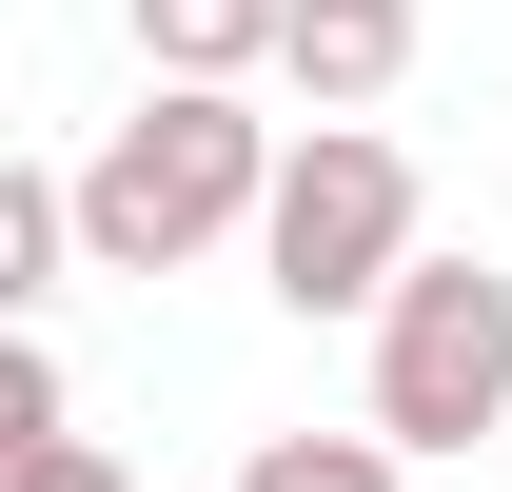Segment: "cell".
<instances>
[{
    "instance_id": "obj_10",
    "label": "cell",
    "mask_w": 512,
    "mask_h": 492,
    "mask_svg": "<svg viewBox=\"0 0 512 492\" xmlns=\"http://www.w3.org/2000/svg\"><path fill=\"white\" fill-rule=\"evenodd\" d=\"M493 453H512V433H493Z\"/></svg>"
},
{
    "instance_id": "obj_8",
    "label": "cell",
    "mask_w": 512,
    "mask_h": 492,
    "mask_svg": "<svg viewBox=\"0 0 512 492\" xmlns=\"http://www.w3.org/2000/svg\"><path fill=\"white\" fill-rule=\"evenodd\" d=\"M40 433H79V394H60V355H40V315H0V473H20Z\"/></svg>"
},
{
    "instance_id": "obj_9",
    "label": "cell",
    "mask_w": 512,
    "mask_h": 492,
    "mask_svg": "<svg viewBox=\"0 0 512 492\" xmlns=\"http://www.w3.org/2000/svg\"><path fill=\"white\" fill-rule=\"evenodd\" d=\"M0 492H138V473H119V453H99V433H40V453H20V473H0Z\"/></svg>"
},
{
    "instance_id": "obj_6",
    "label": "cell",
    "mask_w": 512,
    "mask_h": 492,
    "mask_svg": "<svg viewBox=\"0 0 512 492\" xmlns=\"http://www.w3.org/2000/svg\"><path fill=\"white\" fill-rule=\"evenodd\" d=\"M60 276H79V197L40 178V158H0V315H40Z\"/></svg>"
},
{
    "instance_id": "obj_3",
    "label": "cell",
    "mask_w": 512,
    "mask_h": 492,
    "mask_svg": "<svg viewBox=\"0 0 512 492\" xmlns=\"http://www.w3.org/2000/svg\"><path fill=\"white\" fill-rule=\"evenodd\" d=\"M375 433L394 453L512 433V276L493 256H394V296H375Z\"/></svg>"
},
{
    "instance_id": "obj_2",
    "label": "cell",
    "mask_w": 512,
    "mask_h": 492,
    "mask_svg": "<svg viewBox=\"0 0 512 492\" xmlns=\"http://www.w3.org/2000/svg\"><path fill=\"white\" fill-rule=\"evenodd\" d=\"M394 256H414V158H394L375 119H316L256 178V276H276V315H375Z\"/></svg>"
},
{
    "instance_id": "obj_5",
    "label": "cell",
    "mask_w": 512,
    "mask_h": 492,
    "mask_svg": "<svg viewBox=\"0 0 512 492\" xmlns=\"http://www.w3.org/2000/svg\"><path fill=\"white\" fill-rule=\"evenodd\" d=\"M138 60L158 79H256L276 60V0H138Z\"/></svg>"
},
{
    "instance_id": "obj_1",
    "label": "cell",
    "mask_w": 512,
    "mask_h": 492,
    "mask_svg": "<svg viewBox=\"0 0 512 492\" xmlns=\"http://www.w3.org/2000/svg\"><path fill=\"white\" fill-rule=\"evenodd\" d=\"M256 178H276V119H256L237 79H158L99 158H79V276H178V256H217L256 217Z\"/></svg>"
},
{
    "instance_id": "obj_4",
    "label": "cell",
    "mask_w": 512,
    "mask_h": 492,
    "mask_svg": "<svg viewBox=\"0 0 512 492\" xmlns=\"http://www.w3.org/2000/svg\"><path fill=\"white\" fill-rule=\"evenodd\" d=\"M276 79L316 119H375L394 79H414V0H276Z\"/></svg>"
},
{
    "instance_id": "obj_7",
    "label": "cell",
    "mask_w": 512,
    "mask_h": 492,
    "mask_svg": "<svg viewBox=\"0 0 512 492\" xmlns=\"http://www.w3.org/2000/svg\"><path fill=\"white\" fill-rule=\"evenodd\" d=\"M237 492H414V453H394V433H256Z\"/></svg>"
}]
</instances>
